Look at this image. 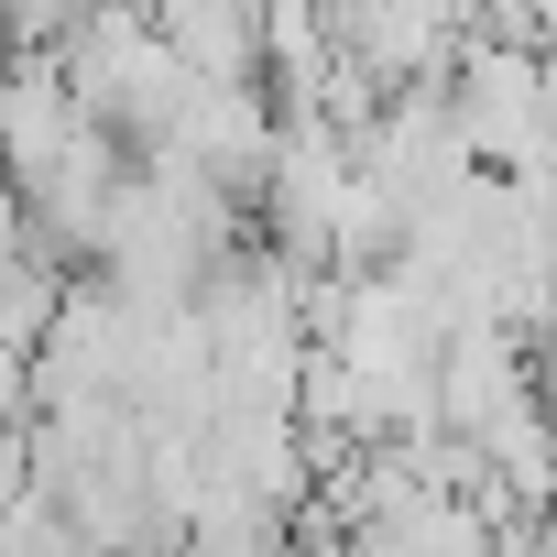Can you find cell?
<instances>
[{
    "label": "cell",
    "mask_w": 557,
    "mask_h": 557,
    "mask_svg": "<svg viewBox=\"0 0 557 557\" xmlns=\"http://www.w3.org/2000/svg\"><path fill=\"white\" fill-rule=\"evenodd\" d=\"M0 77H12V45H0Z\"/></svg>",
    "instance_id": "2"
},
{
    "label": "cell",
    "mask_w": 557,
    "mask_h": 557,
    "mask_svg": "<svg viewBox=\"0 0 557 557\" xmlns=\"http://www.w3.org/2000/svg\"><path fill=\"white\" fill-rule=\"evenodd\" d=\"M77 23H88V0H0V45L12 55H55Z\"/></svg>",
    "instance_id": "1"
}]
</instances>
